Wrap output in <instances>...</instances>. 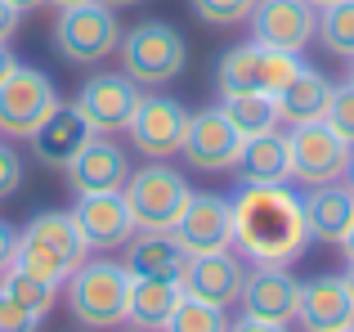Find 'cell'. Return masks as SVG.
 Wrapping results in <instances>:
<instances>
[{
  "instance_id": "cell-1",
  "label": "cell",
  "mask_w": 354,
  "mask_h": 332,
  "mask_svg": "<svg viewBox=\"0 0 354 332\" xmlns=\"http://www.w3.org/2000/svg\"><path fill=\"white\" fill-rule=\"evenodd\" d=\"M234 247L251 265H296L314 234L305 198L292 184H238L234 198Z\"/></svg>"
},
{
  "instance_id": "cell-2",
  "label": "cell",
  "mask_w": 354,
  "mask_h": 332,
  "mask_svg": "<svg viewBox=\"0 0 354 332\" xmlns=\"http://www.w3.org/2000/svg\"><path fill=\"white\" fill-rule=\"evenodd\" d=\"M86 256H90V247H86V238H81L72 211H41V216L27 220V229H18L14 265L59 283V288L68 283V274L77 270Z\"/></svg>"
},
{
  "instance_id": "cell-3",
  "label": "cell",
  "mask_w": 354,
  "mask_h": 332,
  "mask_svg": "<svg viewBox=\"0 0 354 332\" xmlns=\"http://www.w3.org/2000/svg\"><path fill=\"white\" fill-rule=\"evenodd\" d=\"M135 274L121 261H104V256H86L77 270L68 274V310L81 328L108 332L126 324V297Z\"/></svg>"
},
{
  "instance_id": "cell-4",
  "label": "cell",
  "mask_w": 354,
  "mask_h": 332,
  "mask_svg": "<svg viewBox=\"0 0 354 332\" xmlns=\"http://www.w3.org/2000/svg\"><path fill=\"white\" fill-rule=\"evenodd\" d=\"M117 50H121V72L135 86H148V90L171 86L184 72V63H189V41L162 18H148V23L130 27L117 41Z\"/></svg>"
},
{
  "instance_id": "cell-5",
  "label": "cell",
  "mask_w": 354,
  "mask_h": 332,
  "mask_svg": "<svg viewBox=\"0 0 354 332\" xmlns=\"http://www.w3.org/2000/svg\"><path fill=\"white\" fill-rule=\"evenodd\" d=\"M301 68V54H283L269 50L260 41H242L229 45L216 63V90L220 99L229 95H278L292 81V72Z\"/></svg>"
},
{
  "instance_id": "cell-6",
  "label": "cell",
  "mask_w": 354,
  "mask_h": 332,
  "mask_svg": "<svg viewBox=\"0 0 354 332\" xmlns=\"http://www.w3.org/2000/svg\"><path fill=\"white\" fill-rule=\"evenodd\" d=\"M189 193H193L189 180H184L180 171H171V162H148L144 171H130L121 198H126V207H130L135 229L171 234L180 211H184V202H189Z\"/></svg>"
},
{
  "instance_id": "cell-7",
  "label": "cell",
  "mask_w": 354,
  "mask_h": 332,
  "mask_svg": "<svg viewBox=\"0 0 354 332\" xmlns=\"http://www.w3.org/2000/svg\"><path fill=\"white\" fill-rule=\"evenodd\" d=\"M50 41H54V50L63 54V63L90 68V63H104L108 54L117 50L121 27H117V14H113L108 5H99V0H86V5L59 9Z\"/></svg>"
},
{
  "instance_id": "cell-8",
  "label": "cell",
  "mask_w": 354,
  "mask_h": 332,
  "mask_svg": "<svg viewBox=\"0 0 354 332\" xmlns=\"http://www.w3.org/2000/svg\"><path fill=\"white\" fill-rule=\"evenodd\" d=\"M287 153H292V184L319 189V184L341 180L350 144L341 140L328 122H305V126H292V131H287Z\"/></svg>"
},
{
  "instance_id": "cell-9",
  "label": "cell",
  "mask_w": 354,
  "mask_h": 332,
  "mask_svg": "<svg viewBox=\"0 0 354 332\" xmlns=\"http://www.w3.org/2000/svg\"><path fill=\"white\" fill-rule=\"evenodd\" d=\"M59 104V90L41 68H23L18 63L5 81H0V135L5 140H27L41 126V117Z\"/></svg>"
},
{
  "instance_id": "cell-10",
  "label": "cell",
  "mask_w": 354,
  "mask_h": 332,
  "mask_svg": "<svg viewBox=\"0 0 354 332\" xmlns=\"http://www.w3.org/2000/svg\"><path fill=\"white\" fill-rule=\"evenodd\" d=\"M171 238L189 256H207V252L234 247V202H229L225 193H207V189L189 193V202H184Z\"/></svg>"
},
{
  "instance_id": "cell-11",
  "label": "cell",
  "mask_w": 354,
  "mask_h": 332,
  "mask_svg": "<svg viewBox=\"0 0 354 332\" xmlns=\"http://www.w3.org/2000/svg\"><path fill=\"white\" fill-rule=\"evenodd\" d=\"M184 131H189V108L171 95H144L135 122L126 126L135 153H144L148 162H171L184 149Z\"/></svg>"
},
{
  "instance_id": "cell-12",
  "label": "cell",
  "mask_w": 354,
  "mask_h": 332,
  "mask_svg": "<svg viewBox=\"0 0 354 332\" xmlns=\"http://www.w3.org/2000/svg\"><path fill=\"white\" fill-rule=\"evenodd\" d=\"M139 99H144V90L126 72H95L77 90V108L95 126V135H126V126L139 113Z\"/></svg>"
},
{
  "instance_id": "cell-13",
  "label": "cell",
  "mask_w": 354,
  "mask_h": 332,
  "mask_svg": "<svg viewBox=\"0 0 354 332\" xmlns=\"http://www.w3.org/2000/svg\"><path fill=\"white\" fill-rule=\"evenodd\" d=\"M242 153V131L225 117V108H198L189 113V131H184V149L180 158L193 166V171H234Z\"/></svg>"
},
{
  "instance_id": "cell-14",
  "label": "cell",
  "mask_w": 354,
  "mask_h": 332,
  "mask_svg": "<svg viewBox=\"0 0 354 332\" xmlns=\"http://www.w3.org/2000/svg\"><path fill=\"white\" fill-rule=\"evenodd\" d=\"M247 23H251V41L283 54H305V45L319 32V9L310 0H256Z\"/></svg>"
},
{
  "instance_id": "cell-15",
  "label": "cell",
  "mask_w": 354,
  "mask_h": 332,
  "mask_svg": "<svg viewBox=\"0 0 354 332\" xmlns=\"http://www.w3.org/2000/svg\"><path fill=\"white\" fill-rule=\"evenodd\" d=\"M72 193H121L130 180V153L113 135H90V144L63 166Z\"/></svg>"
},
{
  "instance_id": "cell-16",
  "label": "cell",
  "mask_w": 354,
  "mask_h": 332,
  "mask_svg": "<svg viewBox=\"0 0 354 332\" xmlns=\"http://www.w3.org/2000/svg\"><path fill=\"white\" fill-rule=\"evenodd\" d=\"M90 135H95V126L86 122V113H81L77 104H63V99H59V104L41 117V126L27 135V144H32V158L41 166L63 171V166L90 144Z\"/></svg>"
},
{
  "instance_id": "cell-17",
  "label": "cell",
  "mask_w": 354,
  "mask_h": 332,
  "mask_svg": "<svg viewBox=\"0 0 354 332\" xmlns=\"http://www.w3.org/2000/svg\"><path fill=\"white\" fill-rule=\"evenodd\" d=\"M242 315L251 319H269V324H296L301 310V283L287 274V265H256L247 270L242 283Z\"/></svg>"
},
{
  "instance_id": "cell-18",
  "label": "cell",
  "mask_w": 354,
  "mask_h": 332,
  "mask_svg": "<svg viewBox=\"0 0 354 332\" xmlns=\"http://www.w3.org/2000/svg\"><path fill=\"white\" fill-rule=\"evenodd\" d=\"M72 220H77V229H81L90 252L126 247V238L135 234V220H130V207H126L121 193H77Z\"/></svg>"
},
{
  "instance_id": "cell-19",
  "label": "cell",
  "mask_w": 354,
  "mask_h": 332,
  "mask_svg": "<svg viewBox=\"0 0 354 332\" xmlns=\"http://www.w3.org/2000/svg\"><path fill=\"white\" fill-rule=\"evenodd\" d=\"M242 283H247V270H242V261L234 256V247H225V252H207V256H189V265H184V279L180 288L189 292V297L207 301V306H238L242 297Z\"/></svg>"
},
{
  "instance_id": "cell-20",
  "label": "cell",
  "mask_w": 354,
  "mask_h": 332,
  "mask_svg": "<svg viewBox=\"0 0 354 332\" xmlns=\"http://www.w3.org/2000/svg\"><path fill=\"white\" fill-rule=\"evenodd\" d=\"M296 324L305 332H337L354 324V301L341 283V274H319V279L301 283V310Z\"/></svg>"
},
{
  "instance_id": "cell-21",
  "label": "cell",
  "mask_w": 354,
  "mask_h": 332,
  "mask_svg": "<svg viewBox=\"0 0 354 332\" xmlns=\"http://www.w3.org/2000/svg\"><path fill=\"white\" fill-rule=\"evenodd\" d=\"M126 265L135 279H184V265H189V252L175 243L171 234H157V229H135L126 238Z\"/></svg>"
},
{
  "instance_id": "cell-22",
  "label": "cell",
  "mask_w": 354,
  "mask_h": 332,
  "mask_svg": "<svg viewBox=\"0 0 354 332\" xmlns=\"http://www.w3.org/2000/svg\"><path fill=\"white\" fill-rule=\"evenodd\" d=\"M328 99H332L328 72H319V68H310V63H301V68L292 72V81H287V86L274 95L278 122H287V126L323 122V113H328Z\"/></svg>"
},
{
  "instance_id": "cell-23",
  "label": "cell",
  "mask_w": 354,
  "mask_h": 332,
  "mask_svg": "<svg viewBox=\"0 0 354 332\" xmlns=\"http://www.w3.org/2000/svg\"><path fill=\"white\" fill-rule=\"evenodd\" d=\"M234 175H238L242 184H292V153H287V135L265 131V135L242 140Z\"/></svg>"
},
{
  "instance_id": "cell-24",
  "label": "cell",
  "mask_w": 354,
  "mask_h": 332,
  "mask_svg": "<svg viewBox=\"0 0 354 332\" xmlns=\"http://www.w3.org/2000/svg\"><path fill=\"white\" fill-rule=\"evenodd\" d=\"M305 220H310L314 243H341V234L354 220V193L346 184H319V189H305Z\"/></svg>"
},
{
  "instance_id": "cell-25",
  "label": "cell",
  "mask_w": 354,
  "mask_h": 332,
  "mask_svg": "<svg viewBox=\"0 0 354 332\" xmlns=\"http://www.w3.org/2000/svg\"><path fill=\"white\" fill-rule=\"evenodd\" d=\"M184 288L171 279H130V297H126V324L144 328V332H162L171 310L180 306Z\"/></svg>"
},
{
  "instance_id": "cell-26",
  "label": "cell",
  "mask_w": 354,
  "mask_h": 332,
  "mask_svg": "<svg viewBox=\"0 0 354 332\" xmlns=\"http://www.w3.org/2000/svg\"><path fill=\"white\" fill-rule=\"evenodd\" d=\"M220 108H225V117L242 131V140L265 135V131H278L274 95H229V99H220Z\"/></svg>"
},
{
  "instance_id": "cell-27",
  "label": "cell",
  "mask_w": 354,
  "mask_h": 332,
  "mask_svg": "<svg viewBox=\"0 0 354 332\" xmlns=\"http://www.w3.org/2000/svg\"><path fill=\"white\" fill-rule=\"evenodd\" d=\"M0 288H5L14 301H23L27 310H36L41 319L50 315L54 301H59V283H50V279H41V274L23 270V265H9V270L0 274Z\"/></svg>"
},
{
  "instance_id": "cell-28",
  "label": "cell",
  "mask_w": 354,
  "mask_h": 332,
  "mask_svg": "<svg viewBox=\"0 0 354 332\" xmlns=\"http://www.w3.org/2000/svg\"><path fill=\"white\" fill-rule=\"evenodd\" d=\"M323 50L337 59H354V0H332L319 9V32Z\"/></svg>"
},
{
  "instance_id": "cell-29",
  "label": "cell",
  "mask_w": 354,
  "mask_h": 332,
  "mask_svg": "<svg viewBox=\"0 0 354 332\" xmlns=\"http://www.w3.org/2000/svg\"><path fill=\"white\" fill-rule=\"evenodd\" d=\"M162 332H229V315L220 306H207V301H198V297L184 292Z\"/></svg>"
},
{
  "instance_id": "cell-30",
  "label": "cell",
  "mask_w": 354,
  "mask_h": 332,
  "mask_svg": "<svg viewBox=\"0 0 354 332\" xmlns=\"http://www.w3.org/2000/svg\"><path fill=\"white\" fill-rule=\"evenodd\" d=\"M189 5L207 27H238V23L251 18L256 0H189Z\"/></svg>"
},
{
  "instance_id": "cell-31",
  "label": "cell",
  "mask_w": 354,
  "mask_h": 332,
  "mask_svg": "<svg viewBox=\"0 0 354 332\" xmlns=\"http://www.w3.org/2000/svg\"><path fill=\"white\" fill-rule=\"evenodd\" d=\"M323 122H328L346 144H354V86H350V81L332 86V99H328V113H323Z\"/></svg>"
},
{
  "instance_id": "cell-32",
  "label": "cell",
  "mask_w": 354,
  "mask_h": 332,
  "mask_svg": "<svg viewBox=\"0 0 354 332\" xmlns=\"http://www.w3.org/2000/svg\"><path fill=\"white\" fill-rule=\"evenodd\" d=\"M36 328H41V315L0 288V332H36Z\"/></svg>"
},
{
  "instance_id": "cell-33",
  "label": "cell",
  "mask_w": 354,
  "mask_h": 332,
  "mask_svg": "<svg viewBox=\"0 0 354 332\" xmlns=\"http://www.w3.org/2000/svg\"><path fill=\"white\" fill-rule=\"evenodd\" d=\"M23 189V158L9 149V140H0V202L14 198Z\"/></svg>"
},
{
  "instance_id": "cell-34",
  "label": "cell",
  "mask_w": 354,
  "mask_h": 332,
  "mask_svg": "<svg viewBox=\"0 0 354 332\" xmlns=\"http://www.w3.org/2000/svg\"><path fill=\"white\" fill-rule=\"evenodd\" d=\"M14 252H18V229L0 220V274H5L9 265H14Z\"/></svg>"
},
{
  "instance_id": "cell-35",
  "label": "cell",
  "mask_w": 354,
  "mask_h": 332,
  "mask_svg": "<svg viewBox=\"0 0 354 332\" xmlns=\"http://www.w3.org/2000/svg\"><path fill=\"white\" fill-rule=\"evenodd\" d=\"M229 332H292V324H269V319H251V315H242L229 324Z\"/></svg>"
},
{
  "instance_id": "cell-36",
  "label": "cell",
  "mask_w": 354,
  "mask_h": 332,
  "mask_svg": "<svg viewBox=\"0 0 354 332\" xmlns=\"http://www.w3.org/2000/svg\"><path fill=\"white\" fill-rule=\"evenodd\" d=\"M18 18H23V14H18L9 0H0V41H9V36L18 32Z\"/></svg>"
},
{
  "instance_id": "cell-37",
  "label": "cell",
  "mask_w": 354,
  "mask_h": 332,
  "mask_svg": "<svg viewBox=\"0 0 354 332\" xmlns=\"http://www.w3.org/2000/svg\"><path fill=\"white\" fill-rule=\"evenodd\" d=\"M18 68V59H14V50H9V41H0V81L9 77V72Z\"/></svg>"
},
{
  "instance_id": "cell-38",
  "label": "cell",
  "mask_w": 354,
  "mask_h": 332,
  "mask_svg": "<svg viewBox=\"0 0 354 332\" xmlns=\"http://www.w3.org/2000/svg\"><path fill=\"white\" fill-rule=\"evenodd\" d=\"M337 247H341V256H346V261L354 265V220H350V229H346V234H341V243H337Z\"/></svg>"
},
{
  "instance_id": "cell-39",
  "label": "cell",
  "mask_w": 354,
  "mask_h": 332,
  "mask_svg": "<svg viewBox=\"0 0 354 332\" xmlns=\"http://www.w3.org/2000/svg\"><path fill=\"white\" fill-rule=\"evenodd\" d=\"M341 184L354 193V144H350V158H346V171H341Z\"/></svg>"
},
{
  "instance_id": "cell-40",
  "label": "cell",
  "mask_w": 354,
  "mask_h": 332,
  "mask_svg": "<svg viewBox=\"0 0 354 332\" xmlns=\"http://www.w3.org/2000/svg\"><path fill=\"white\" fill-rule=\"evenodd\" d=\"M9 5L18 9V14H32V9H41V5H50V0H9Z\"/></svg>"
},
{
  "instance_id": "cell-41",
  "label": "cell",
  "mask_w": 354,
  "mask_h": 332,
  "mask_svg": "<svg viewBox=\"0 0 354 332\" xmlns=\"http://www.w3.org/2000/svg\"><path fill=\"white\" fill-rule=\"evenodd\" d=\"M99 5H108V9H113V14H117V9H135L139 0H99Z\"/></svg>"
},
{
  "instance_id": "cell-42",
  "label": "cell",
  "mask_w": 354,
  "mask_h": 332,
  "mask_svg": "<svg viewBox=\"0 0 354 332\" xmlns=\"http://www.w3.org/2000/svg\"><path fill=\"white\" fill-rule=\"evenodd\" d=\"M341 283H346V292H350V301H354V265H350L346 274H341Z\"/></svg>"
},
{
  "instance_id": "cell-43",
  "label": "cell",
  "mask_w": 354,
  "mask_h": 332,
  "mask_svg": "<svg viewBox=\"0 0 354 332\" xmlns=\"http://www.w3.org/2000/svg\"><path fill=\"white\" fill-rule=\"evenodd\" d=\"M50 5H59V9H72V5H86V0H50Z\"/></svg>"
},
{
  "instance_id": "cell-44",
  "label": "cell",
  "mask_w": 354,
  "mask_h": 332,
  "mask_svg": "<svg viewBox=\"0 0 354 332\" xmlns=\"http://www.w3.org/2000/svg\"><path fill=\"white\" fill-rule=\"evenodd\" d=\"M346 68H350V77H346V81H350V86H354V59H346Z\"/></svg>"
},
{
  "instance_id": "cell-45",
  "label": "cell",
  "mask_w": 354,
  "mask_h": 332,
  "mask_svg": "<svg viewBox=\"0 0 354 332\" xmlns=\"http://www.w3.org/2000/svg\"><path fill=\"white\" fill-rule=\"evenodd\" d=\"M310 5H314V9H323V5H332V0H310Z\"/></svg>"
},
{
  "instance_id": "cell-46",
  "label": "cell",
  "mask_w": 354,
  "mask_h": 332,
  "mask_svg": "<svg viewBox=\"0 0 354 332\" xmlns=\"http://www.w3.org/2000/svg\"><path fill=\"white\" fill-rule=\"evenodd\" d=\"M337 332H354V324H350V328H337Z\"/></svg>"
},
{
  "instance_id": "cell-47",
  "label": "cell",
  "mask_w": 354,
  "mask_h": 332,
  "mask_svg": "<svg viewBox=\"0 0 354 332\" xmlns=\"http://www.w3.org/2000/svg\"><path fill=\"white\" fill-rule=\"evenodd\" d=\"M130 332H144V328H130Z\"/></svg>"
}]
</instances>
